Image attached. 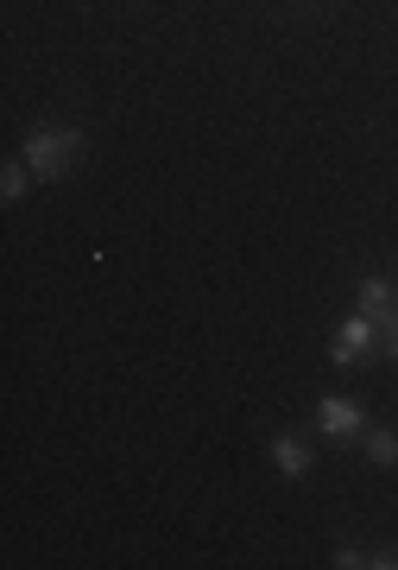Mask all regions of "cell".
<instances>
[{"label": "cell", "instance_id": "8992f818", "mask_svg": "<svg viewBox=\"0 0 398 570\" xmlns=\"http://www.w3.org/2000/svg\"><path fill=\"white\" fill-rule=\"evenodd\" d=\"M367 463H379V469L398 463V438L392 431H374V438H367Z\"/></svg>", "mask_w": 398, "mask_h": 570}, {"label": "cell", "instance_id": "5b68a950", "mask_svg": "<svg viewBox=\"0 0 398 570\" xmlns=\"http://www.w3.org/2000/svg\"><path fill=\"white\" fill-rule=\"evenodd\" d=\"M272 463H279V475H310V450L298 438H272Z\"/></svg>", "mask_w": 398, "mask_h": 570}, {"label": "cell", "instance_id": "7a4b0ae2", "mask_svg": "<svg viewBox=\"0 0 398 570\" xmlns=\"http://www.w3.org/2000/svg\"><path fill=\"white\" fill-rule=\"evenodd\" d=\"M367 348H374V317H348L336 330V343H329V362L336 367H360L367 362Z\"/></svg>", "mask_w": 398, "mask_h": 570}, {"label": "cell", "instance_id": "52a82bcc", "mask_svg": "<svg viewBox=\"0 0 398 570\" xmlns=\"http://www.w3.org/2000/svg\"><path fill=\"white\" fill-rule=\"evenodd\" d=\"M0 197H7V204H20V197H26V165H7V178H0Z\"/></svg>", "mask_w": 398, "mask_h": 570}, {"label": "cell", "instance_id": "277c9868", "mask_svg": "<svg viewBox=\"0 0 398 570\" xmlns=\"http://www.w3.org/2000/svg\"><path fill=\"white\" fill-rule=\"evenodd\" d=\"M317 425H322V438H360V425H367V419H360L355 400H322Z\"/></svg>", "mask_w": 398, "mask_h": 570}, {"label": "cell", "instance_id": "3957f363", "mask_svg": "<svg viewBox=\"0 0 398 570\" xmlns=\"http://www.w3.org/2000/svg\"><path fill=\"white\" fill-rule=\"evenodd\" d=\"M360 317L398 330V285L392 279H360Z\"/></svg>", "mask_w": 398, "mask_h": 570}, {"label": "cell", "instance_id": "6da1fadb", "mask_svg": "<svg viewBox=\"0 0 398 570\" xmlns=\"http://www.w3.org/2000/svg\"><path fill=\"white\" fill-rule=\"evenodd\" d=\"M77 153H82V134H77V127H39V134L26 140V165H32L39 178H63Z\"/></svg>", "mask_w": 398, "mask_h": 570}]
</instances>
